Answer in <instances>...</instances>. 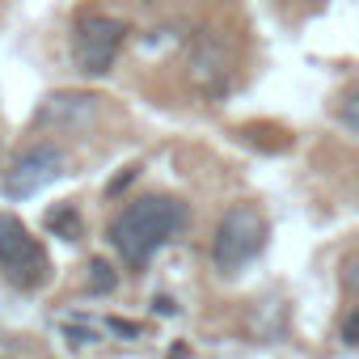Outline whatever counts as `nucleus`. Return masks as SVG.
<instances>
[{"mask_svg":"<svg viewBox=\"0 0 359 359\" xmlns=\"http://www.w3.org/2000/svg\"><path fill=\"white\" fill-rule=\"evenodd\" d=\"M191 224V208L173 195H140L110 220V245L131 266L144 271L156 250H165L173 237H182Z\"/></svg>","mask_w":359,"mask_h":359,"instance_id":"nucleus-1","label":"nucleus"},{"mask_svg":"<svg viewBox=\"0 0 359 359\" xmlns=\"http://www.w3.org/2000/svg\"><path fill=\"white\" fill-rule=\"evenodd\" d=\"M266 237H271L266 216L254 203H233L212 233V266L220 275H241L266 250Z\"/></svg>","mask_w":359,"mask_h":359,"instance_id":"nucleus-2","label":"nucleus"},{"mask_svg":"<svg viewBox=\"0 0 359 359\" xmlns=\"http://www.w3.org/2000/svg\"><path fill=\"white\" fill-rule=\"evenodd\" d=\"M0 275L22 292H34L51 279V258H47L43 241L9 212L0 216Z\"/></svg>","mask_w":359,"mask_h":359,"instance_id":"nucleus-3","label":"nucleus"},{"mask_svg":"<svg viewBox=\"0 0 359 359\" xmlns=\"http://www.w3.org/2000/svg\"><path fill=\"white\" fill-rule=\"evenodd\" d=\"M127 43V26L118 18H106V13H89L76 22V34H72V64L81 76H106L118 60Z\"/></svg>","mask_w":359,"mask_h":359,"instance_id":"nucleus-4","label":"nucleus"},{"mask_svg":"<svg viewBox=\"0 0 359 359\" xmlns=\"http://www.w3.org/2000/svg\"><path fill=\"white\" fill-rule=\"evenodd\" d=\"M64 169H68V152L64 148H55V144H30V148H22L18 152V161L9 165V173H5V195L18 203V199H34L39 191H47L55 177H64Z\"/></svg>","mask_w":359,"mask_h":359,"instance_id":"nucleus-5","label":"nucleus"},{"mask_svg":"<svg viewBox=\"0 0 359 359\" xmlns=\"http://www.w3.org/2000/svg\"><path fill=\"white\" fill-rule=\"evenodd\" d=\"M187 72L203 93H224L233 81V55L216 30H199L187 47Z\"/></svg>","mask_w":359,"mask_h":359,"instance_id":"nucleus-6","label":"nucleus"},{"mask_svg":"<svg viewBox=\"0 0 359 359\" xmlns=\"http://www.w3.org/2000/svg\"><path fill=\"white\" fill-rule=\"evenodd\" d=\"M97 114H102V97L64 89V93L43 97V106L34 110V127H43V131H64V135H81V131H89V127L97 123Z\"/></svg>","mask_w":359,"mask_h":359,"instance_id":"nucleus-7","label":"nucleus"},{"mask_svg":"<svg viewBox=\"0 0 359 359\" xmlns=\"http://www.w3.org/2000/svg\"><path fill=\"white\" fill-rule=\"evenodd\" d=\"M47 229H51L55 237H64V241H81V233H85V224H81V212H76L72 203H64V208H51V212H47Z\"/></svg>","mask_w":359,"mask_h":359,"instance_id":"nucleus-8","label":"nucleus"},{"mask_svg":"<svg viewBox=\"0 0 359 359\" xmlns=\"http://www.w3.org/2000/svg\"><path fill=\"white\" fill-rule=\"evenodd\" d=\"M114 283H118L114 266H110L106 258H93V262H89V292H110Z\"/></svg>","mask_w":359,"mask_h":359,"instance_id":"nucleus-9","label":"nucleus"},{"mask_svg":"<svg viewBox=\"0 0 359 359\" xmlns=\"http://www.w3.org/2000/svg\"><path fill=\"white\" fill-rule=\"evenodd\" d=\"M342 292H346L351 300H359V245L342 258Z\"/></svg>","mask_w":359,"mask_h":359,"instance_id":"nucleus-10","label":"nucleus"},{"mask_svg":"<svg viewBox=\"0 0 359 359\" xmlns=\"http://www.w3.org/2000/svg\"><path fill=\"white\" fill-rule=\"evenodd\" d=\"M334 118H338L346 131H355V135H359V89H351V93L342 97V106L334 110Z\"/></svg>","mask_w":359,"mask_h":359,"instance_id":"nucleus-11","label":"nucleus"},{"mask_svg":"<svg viewBox=\"0 0 359 359\" xmlns=\"http://www.w3.org/2000/svg\"><path fill=\"white\" fill-rule=\"evenodd\" d=\"M135 173H140V165H127L123 173H114V177H110V187H106V195L114 199V195H118L123 187H131V182H135Z\"/></svg>","mask_w":359,"mask_h":359,"instance_id":"nucleus-12","label":"nucleus"},{"mask_svg":"<svg viewBox=\"0 0 359 359\" xmlns=\"http://www.w3.org/2000/svg\"><path fill=\"white\" fill-rule=\"evenodd\" d=\"M342 338H346V342H359V309L342 317Z\"/></svg>","mask_w":359,"mask_h":359,"instance_id":"nucleus-13","label":"nucleus"},{"mask_svg":"<svg viewBox=\"0 0 359 359\" xmlns=\"http://www.w3.org/2000/svg\"><path fill=\"white\" fill-rule=\"evenodd\" d=\"M110 330H114V334H127V338H140V325H135V321H118V317H114Z\"/></svg>","mask_w":359,"mask_h":359,"instance_id":"nucleus-14","label":"nucleus"},{"mask_svg":"<svg viewBox=\"0 0 359 359\" xmlns=\"http://www.w3.org/2000/svg\"><path fill=\"white\" fill-rule=\"evenodd\" d=\"M152 309H156V313H165V317H169V313H177V304H173L169 296H156V300H152Z\"/></svg>","mask_w":359,"mask_h":359,"instance_id":"nucleus-15","label":"nucleus"},{"mask_svg":"<svg viewBox=\"0 0 359 359\" xmlns=\"http://www.w3.org/2000/svg\"><path fill=\"white\" fill-rule=\"evenodd\" d=\"M148 5H152V0H148Z\"/></svg>","mask_w":359,"mask_h":359,"instance_id":"nucleus-16","label":"nucleus"}]
</instances>
